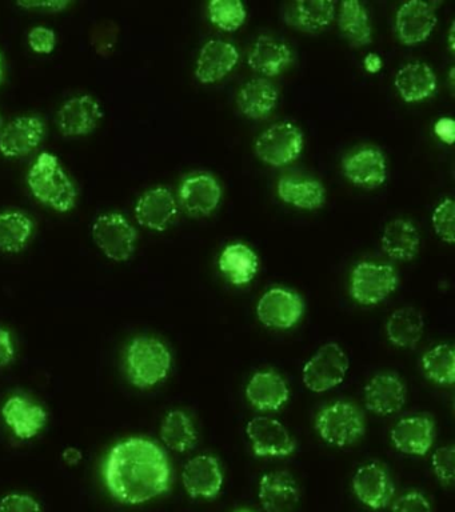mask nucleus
I'll return each instance as SVG.
<instances>
[{"mask_svg": "<svg viewBox=\"0 0 455 512\" xmlns=\"http://www.w3.org/2000/svg\"><path fill=\"white\" fill-rule=\"evenodd\" d=\"M103 479L115 499L137 506L169 491V458L153 440L139 436L122 440L107 455Z\"/></svg>", "mask_w": 455, "mask_h": 512, "instance_id": "nucleus-1", "label": "nucleus"}, {"mask_svg": "<svg viewBox=\"0 0 455 512\" xmlns=\"http://www.w3.org/2000/svg\"><path fill=\"white\" fill-rule=\"evenodd\" d=\"M35 198L59 212H69L77 203V188L63 170L57 156L50 152L39 155L27 175Z\"/></svg>", "mask_w": 455, "mask_h": 512, "instance_id": "nucleus-2", "label": "nucleus"}, {"mask_svg": "<svg viewBox=\"0 0 455 512\" xmlns=\"http://www.w3.org/2000/svg\"><path fill=\"white\" fill-rule=\"evenodd\" d=\"M171 352L161 340L141 336L126 352V370L135 387L147 390L163 382L171 370Z\"/></svg>", "mask_w": 455, "mask_h": 512, "instance_id": "nucleus-3", "label": "nucleus"}, {"mask_svg": "<svg viewBox=\"0 0 455 512\" xmlns=\"http://www.w3.org/2000/svg\"><path fill=\"white\" fill-rule=\"evenodd\" d=\"M315 430L331 446H353L365 436V414L357 404L338 400L319 410Z\"/></svg>", "mask_w": 455, "mask_h": 512, "instance_id": "nucleus-4", "label": "nucleus"}, {"mask_svg": "<svg viewBox=\"0 0 455 512\" xmlns=\"http://www.w3.org/2000/svg\"><path fill=\"white\" fill-rule=\"evenodd\" d=\"M398 282V272L390 264L361 262L351 272L350 295L361 306H375L397 290Z\"/></svg>", "mask_w": 455, "mask_h": 512, "instance_id": "nucleus-5", "label": "nucleus"}, {"mask_svg": "<svg viewBox=\"0 0 455 512\" xmlns=\"http://www.w3.org/2000/svg\"><path fill=\"white\" fill-rule=\"evenodd\" d=\"M349 366V358L338 343L323 344L303 367V384L317 394L333 390L346 379Z\"/></svg>", "mask_w": 455, "mask_h": 512, "instance_id": "nucleus-6", "label": "nucleus"}, {"mask_svg": "<svg viewBox=\"0 0 455 512\" xmlns=\"http://www.w3.org/2000/svg\"><path fill=\"white\" fill-rule=\"evenodd\" d=\"M93 238L107 258L114 262H126L134 254L138 232L125 216L111 212L95 219Z\"/></svg>", "mask_w": 455, "mask_h": 512, "instance_id": "nucleus-7", "label": "nucleus"}, {"mask_svg": "<svg viewBox=\"0 0 455 512\" xmlns=\"http://www.w3.org/2000/svg\"><path fill=\"white\" fill-rule=\"evenodd\" d=\"M303 134L297 126L289 122L275 123L263 131L255 142V152L259 159L270 166H286L301 155Z\"/></svg>", "mask_w": 455, "mask_h": 512, "instance_id": "nucleus-8", "label": "nucleus"}, {"mask_svg": "<svg viewBox=\"0 0 455 512\" xmlns=\"http://www.w3.org/2000/svg\"><path fill=\"white\" fill-rule=\"evenodd\" d=\"M247 438L259 458H286L297 450V443L279 420L257 416L247 423Z\"/></svg>", "mask_w": 455, "mask_h": 512, "instance_id": "nucleus-9", "label": "nucleus"}, {"mask_svg": "<svg viewBox=\"0 0 455 512\" xmlns=\"http://www.w3.org/2000/svg\"><path fill=\"white\" fill-rule=\"evenodd\" d=\"M305 303L297 292L287 288H271L257 304V316L262 324L277 330H289L301 320Z\"/></svg>", "mask_w": 455, "mask_h": 512, "instance_id": "nucleus-10", "label": "nucleus"}, {"mask_svg": "<svg viewBox=\"0 0 455 512\" xmlns=\"http://www.w3.org/2000/svg\"><path fill=\"white\" fill-rule=\"evenodd\" d=\"M353 491L359 502L378 511L389 506L395 486L385 467L378 463H369L355 471Z\"/></svg>", "mask_w": 455, "mask_h": 512, "instance_id": "nucleus-11", "label": "nucleus"}, {"mask_svg": "<svg viewBox=\"0 0 455 512\" xmlns=\"http://www.w3.org/2000/svg\"><path fill=\"white\" fill-rule=\"evenodd\" d=\"M407 387L395 372H381L374 375L365 387L367 410L378 416L397 414L405 406Z\"/></svg>", "mask_w": 455, "mask_h": 512, "instance_id": "nucleus-12", "label": "nucleus"}, {"mask_svg": "<svg viewBox=\"0 0 455 512\" xmlns=\"http://www.w3.org/2000/svg\"><path fill=\"white\" fill-rule=\"evenodd\" d=\"M182 482L193 499L217 498L223 486L221 464L213 455L194 456L183 468Z\"/></svg>", "mask_w": 455, "mask_h": 512, "instance_id": "nucleus-13", "label": "nucleus"}, {"mask_svg": "<svg viewBox=\"0 0 455 512\" xmlns=\"http://www.w3.org/2000/svg\"><path fill=\"white\" fill-rule=\"evenodd\" d=\"M45 131L46 124L39 116H19L3 128L0 152L6 158L29 155L41 144Z\"/></svg>", "mask_w": 455, "mask_h": 512, "instance_id": "nucleus-14", "label": "nucleus"}, {"mask_svg": "<svg viewBox=\"0 0 455 512\" xmlns=\"http://www.w3.org/2000/svg\"><path fill=\"white\" fill-rule=\"evenodd\" d=\"M437 8L434 3L411 0L399 7L395 28L402 43L413 46L425 42L437 26Z\"/></svg>", "mask_w": 455, "mask_h": 512, "instance_id": "nucleus-15", "label": "nucleus"}, {"mask_svg": "<svg viewBox=\"0 0 455 512\" xmlns=\"http://www.w3.org/2000/svg\"><path fill=\"white\" fill-rule=\"evenodd\" d=\"M390 436L394 447L402 454L425 456L433 447L435 423L426 415L406 416L398 420Z\"/></svg>", "mask_w": 455, "mask_h": 512, "instance_id": "nucleus-16", "label": "nucleus"}, {"mask_svg": "<svg viewBox=\"0 0 455 512\" xmlns=\"http://www.w3.org/2000/svg\"><path fill=\"white\" fill-rule=\"evenodd\" d=\"M177 214V200L166 187H154L146 191L135 206L138 223L153 231L167 230Z\"/></svg>", "mask_w": 455, "mask_h": 512, "instance_id": "nucleus-17", "label": "nucleus"}, {"mask_svg": "<svg viewBox=\"0 0 455 512\" xmlns=\"http://www.w3.org/2000/svg\"><path fill=\"white\" fill-rule=\"evenodd\" d=\"M2 416L15 436L22 440H30L41 434L47 423L45 408L21 395L6 400Z\"/></svg>", "mask_w": 455, "mask_h": 512, "instance_id": "nucleus-18", "label": "nucleus"}, {"mask_svg": "<svg viewBox=\"0 0 455 512\" xmlns=\"http://www.w3.org/2000/svg\"><path fill=\"white\" fill-rule=\"evenodd\" d=\"M101 118V104L91 95H79L66 100L57 115L59 130L66 136L90 134Z\"/></svg>", "mask_w": 455, "mask_h": 512, "instance_id": "nucleus-19", "label": "nucleus"}, {"mask_svg": "<svg viewBox=\"0 0 455 512\" xmlns=\"http://www.w3.org/2000/svg\"><path fill=\"white\" fill-rule=\"evenodd\" d=\"M342 170L351 183L362 188H377L387 178L385 155L373 147L361 148L346 156Z\"/></svg>", "mask_w": 455, "mask_h": 512, "instance_id": "nucleus-20", "label": "nucleus"}, {"mask_svg": "<svg viewBox=\"0 0 455 512\" xmlns=\"http://www.w3.org/2000/svg\"><path fill=\"white\" fill-rule=\"evenodd\" d=\"M222 190L218 180L210 174H195L183 180L179 187L182 206L194 216H206L217 210Z\"/></svg>", "mask_w": 455, "mask_h": 512, "instance_id": "nucleus-21", "label": "nucleus"}, {"mask_svg": "<svg viewBox=\"0 0 455 512\" xmlns=\"http://www.w3.org/2000/svg\"><path fill=\"white\" fill-rule=\"evenodd\" d=\"M239 52L233 43L222 39H211L199 51L195 75L199 82L215 83L234 70Z\"/></svg>", "mask_w": 455, "mask_h": 512, "instance_id": "nucleus-22", "label": "nucleus"}, {"mask_svg": "<svg viewBox=\"0 0 455 512\" xmlns=\"http://www.w3.org/2000/svg\"><path fill=\"white\" fill-rule=\"evenodd\" d=\"M258 495L266 512H294L301 499L297 482L285 471L263 475Z\"/></svg>", "mask_w": 455, "mask_h": 512, "instance_id": "nucleus-23", "label": "nucleus"}, {"mask_svg": "<svg viewBox=\"0 0 455 512\" xmlns=\"http://www.w3.org/2000/svg\"><path fill=\"white\" fill-rule=\"evenodd\" d=\"M246 398L258 411H278L290 398V388L278 372L259 371L246 386Z\"/></svg>", "mask_w": 455, "mask_h": 512, "instance_id": "nucleus-24", "label": "nucleus"}, {"mask_svg": "<svg viewBox=\"0 0 455 512\" xmlns=\"http://www.w3.org/2000/svg\"><path fill=\"white\" fill-rule=\"evenodd\" d=\"M395 87L407 103L421 102L437 91L438 80L433 68L423 62H411L399 68Z\"/></svg>", "mask_w": 455, "mask_h": 512, "instance_id": "nucleus-25", "label": "nucleus"}, {"mask_svg": "<svg viewBox=\"0 0 455 512\" xmlns=\"http://www.w3.org/2000/svg\"><path fill=\"white\" fill-rule=\"evenodd\" d=\"M293 62V52L282 40L261 35L249 52V64L254 71L266 76L281 74Z\"/></svg>", "mask_w": 455, "mask_h": 512, "instance_id": "nucleus-26", "label": "nucleus"}, {"mask_svg": "<svg viewBox=\"0 0 455 512\" xmlns=\"http://www.w3.org/2000/svg\"><path fill=\"white\" fill-rule=\"evenodd\" d=\"M381 244L382 250L391 259L409 262L418 254L421 236H419L417 227L410 220L394 219L386 224Z\"/></svg>", "mask_w": 455, "mask_h": 512, "instance_id": "nucleus-27", "label": "nucleus"}, {"mask_svg": "<svg viewBox=\"0 0 455 512\" xmlns=\"http://www.w3.org/2000/svg\"><path fill=\"white\" fill-rule=\"evenodd\" d=\"M219 270L234 286H245L253 282L259 268L257 254L242 243L229 244L218 260Z\"/></svg>", "mask_w": 455, "mask_h": 512, "instance_id": "nucleus-28", "label": "nucleus"}, {"mask_svg": "<svg viewBox=\"0 0 455 512\" xmlns=\"http://www.w3.org/2000/svg\"><path fill=\"white\" fill-rule=\"evenodd\" d=\"M279 198L301 210H318L325 206L326 190L319 180L286 176L278 182Z\"/></svg>", "mask_w": 455, "mask_h": 512, "instance_id": "nucleus-29", "label": "nucleus"}, {"mask_svg": "<svg viewBox=\"0 0 455 512\" xmlns=\"http://www.w3.org/2000/svg\"><path fill=\"white\" fill-rule=\"evenodd\" d=\"M278 90L269 79L255 78L243 84L237 96V104L243 115L262 119L274 110L278 103Z\"/></svg>", "mask_w": 455, "mask_h": 512, "instance_id": "nucleus-30", "label": "nucleus"}, {"mask_svg": "<svg viewBox=\"0 0 455 512\" xmlns=\"http://www.w3.org/2000/svg\"><path fill=\"white\" fill-rule=\"evenodd\" d=\"M337 4L329 0H298L286 12L287 23L298 30L317 32L330 26Z\"/></svg>", "mask_w": 455, "mask_h": 512, "instance_id": "nucleus-31", "label": "nucleus"}, {"mask_svg": "<svg viewBox=\"0 0 455 512\" xmlns=\"http://www.w3.org/2000/svg\"><path fill=\"white\" fill-rule=\"evenodd\" d=\"M425 332V320L417 308L402 307L390 315L386 324L387 339L399 348H415Z\"/></svg>", "mask_w": 455, "mask_h": 512, "instance_id": "nucleus-32", "label": "nucleus"}, {"mask_svg": "<svg viewBox=\"0 0 455 512\" xmlns=\"http://www.w3.org/2000/svg\"><path fill=\"white\" fill-rule=\"evenodd\" d=\"M338 26L342 34L355 47L367 46L373 39L369 12L361 2L346 0L341 3L338 12Z\"/></svg>", "mask_w": 455, "mask_h": 512, "instance_id": "nucleus-33", "label": "nucleus"}, {"mask_svg": "<svg viewBox=\"0 0 455 512\" xmlns=\"http://www.w3.org/2000/svg\"><path fill=\"white\" fill-rule=\"evenodd\" d=\"M161 438L166 447L175 452L193 450L198 440L193 419L181 410L170 411L163 419Z\"/></svg>", "mask_w": 455, "mask_h": 512, "instance_id": "nucleus-34", "label": "nucleus"}, {"mask_svg": "<svg viewBox=\"0 0 455 512\" xmlns=\"http://www.w3.org/2000/svg\"><path fill=\"white\" fill-rule=\"evenodd\" d=\"M34 222L22 211L0 214V250L15 254L26 248L33 236Z\"/></svg>", "mask_w": 455, "mask_h": 512, "instance_id": "nucleus-35", "label": "nucleus"}, {"mask_svg": "<svg viewBox=\"0 0 455 512\" xmlns=\"http://www.w3.org/2000/svg\"><path fill=\"white\" fill-rule=\"evenodd\" d=\"M422 370L431 382L453 386L455 382V350L453 344H438L422 358Z\"/></svg>", "mask_w": 455, "mask_h": 512, "instance_id": "nucleus-36", "label": "nucleus"}, {"mask_svg": "<svg viewBox=\"0 0 455 512\" xmlns=\"http://www.w3.org/2000/svg\"><path fill=\"white\" fill-rule=\"evenodd\" d=\"M211 22L226 31H235L245 23L247 11L239 0H213L209 4Z\"/></svg>", "mask_w": 455, "mask_h": 512, "instance_id": "nucleus-37", "label": "nucleus"}, {"mask_svg": "<svg viewBox=\"0 0 455 512\" xmlns=\"http://www.w3.org/2000/svg\"><path fill=\"white\" fill-rule=\"evenodd\" d=\"M454 200L446 198L438 204L433 212V227L439 238L445 243L453 244L455 240L454 230Z\"/></svg>", "mask_w": 455, "mask_h": 512, "instance_id": "nucleus-38", "label": "nucleus"}, {"mask_svg": "<svg viewBox=\"0 0 455 512\" xmlns=\"http://www.w3.org/2000/svg\"><path fill=\"white\" fill-rule=\"evenodd\" d=\"M431 464H433L434 474L439 483L443 487L453 486L455 478V448L453 444L438 448L434 452Z\"/></svg>", "mask_w": 455, "mask_h": 512, "instance_id": "nucleus-39", "label": "nucleus"}, {"mask_svg": "<svg viewBox=\"0 0 455 512\" xmlns=\"http://www.w3.org/2000/svg\"><path fill=\"white\" fill-rule=\"evenodd\" d=\"M27 40L30 47L38 54H50L57 46V35L54 30L45 26L31 28Z\"/></svg>", "mask_w": 455, "mask_h": 512, "instance_id": "nucleus-40", "label": "nucleus"}, {"mask_svg": "<svg viewBox=\"0 0 455 512\" xmlns=\"http://www.w3.org/2000/svg\"><path fill=\"white\" fill-rule=\"evenodd\" d=\"M391 512H433L429 499L422 492L410 491L395 500Z\"/></svg>", "mask_w": 455, "mask_h": 512, "instance_id": "nucleus-41", "label": "nucleus"}, {"mask_svg": "<svg viewBox=\"0 0 455 512\" xmlns=\"http://www.w3.org/2000/svg\"><path fill=\"white\" fill-rule=\"evenodd\" d=\"M0 512H42V508L33 496L9 494L0 500Z\"/></svg>", "mask_w": 455, "mask_h": 512, "instance_id": "nucleus-42", "label": "nucleus"}, {"mask_svg": "<svg viewBox=\"0 0 455 512\" xmlns=\"http://www.w3.org/2000/svg\"><path fill=\"white\" fill-rule=\"evenodd\" d=\"M15 356V348L13 336L6 328L0 327V367L9 366L13 362Z\"/></svg>", "mask_w": 455, "mask_h": 512, "instance_id": "nucleus-43", "label": "nucleus"}, {"mask_svg": "<svg viewBox=\"0 0 455 512\" xmlns=\"http://www.w3.org/2000/svg\"><path fill=\"white\" fill-rule=\"evenodd\" d=\"M435 134L447 144H453L455 138V123L453 119L442 118L435 123Z\"/></svg>", "mask_w": 455, "mask_h": 512, "instance_id": "nucleus-44", "label": "nucleus"}, {"mask_svg": "<svg viewBox=\"0 0 455 512\" xmlns=\"http://www.w3.org/2000/svg\"><path fill=\"white\" fill-rule=\"evenodd\" d=\"M70 2H62V0H51V2H19V6L25 8H45L50 11H61L69 6Z\"/></svg>", "mask_w": 455, "mask_h": 512, "instance_id": "nucleus-45", "label": "nucleus"}, {"mask_svg": "<svg viewBox=\"0 0 455 512\" xmlns=\"http://www.w3.org/2000/svg\"><path fill=\"white\" fill-rule=\"evenodd\" d=\"M365 67L369 72H378L382 68V59L375 54L367 55L365 59Z\"/></svg>", "mask_w": 455, "mask_h": 512, "instance_id": "nucleus-46", "label": "nucleus"}, {"mask_svg": "<svg viewBox=\"0 0 455 512\" xmlns=\"http://www.w3.org/2000/svg\"><path fill=\"white\" fill-rule=\"evenodd\" d=\"M454 23L451 24L450 31H449V44H450V51L454 52Z\"/></svg>", "mask_w": 455, "mask_h": 512, "instance_id": "nucleus-47", "label": "nucleus"}, {"mask_svg": "<svg viewBox=\"0 0 455 512\" xmlns=\"http://www.w3.org/2000/svg\"><path fill=\"white\" fill-rule=\"evenodd\" d=\"M3 76V62H2V55H0V80H2Z\"/></svg>", "mask_w": 455, "mask_h": 512, "instance_id": "nucleus-48", "label": "nucleus"}, {"mask_svg": "<svg viewBox=\"0 0 455 512\" xmlns=\"http://www.w3.org/2000/svg\"><path fill=\"white\" fill-rule=\"evenodd\" d=\"M237 512H253V511H250V510H241V511H237Z\"/></svg>", "mask_w": 455, "mask_h": 512, "instance_id": "nucleus-49", "label": "nucleus"}]
</instances>
